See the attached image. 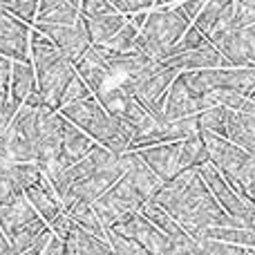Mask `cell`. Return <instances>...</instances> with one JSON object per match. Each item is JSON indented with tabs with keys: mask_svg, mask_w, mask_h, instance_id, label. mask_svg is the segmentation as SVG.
<instances>
[{
	"mask_svg": "<svg viewBox=\"0 0 255 255\" xmlns=\"http://www.w3.org/2000/svg\"><path fill=\"white\" fill-rule=\"evenodd\" d=\"M112 7L124 16H130L136 11H148V7H154V0H115Z\"/></svg>",
	"mask_w": 255,
	"mask_h": 255,
	"instance_id": "40",
	"label": "cell"
},
{
	"mask_svg": "<svg viewBox=\"0 0 255 255\" xmlns=\"http://www.w3.org/2000/svg\"><path fill=\"white\" fill-rule=\"evenodd\" d=\"M166 67H172L177 72H190V70H213V67H231L229 63L222 58V54L213 47L211 43H204L202 47L190 49V52H181L175 56L161 61Z\"/></svg>",
	"mask_w": 255,
	"mask_h": 255,
	"instance_id": "13",
	"label": "cell"
},
{
	"mask_svg": "<svg viewBox=\"0 0 255 255\" xmlns=\"http://www.w3.org/2000/svg\"><path fill=\"white\" fill-rule=\"evenodd\" d=\"M58 115L65 121H70L72 126H76L79 130H83L94 143L103 145L110 152L121 154L128 152V148H130L132 134L128 132V128L119 119L108 115L94 97L61 106Z\"/></svg>",
	"mask_w": 255,
	"mask_h": 255,
	"instance_id": "2",
	"label": "cell"
},
{
	"mask_svg": "<svg viewBox=\"0 0 255 255\" xmlns=\"http://www.w3.org/2000/svg\"><path fill=\"white\" fill-rule=\"evenodd\" d=\"M197 175L202 177V181L206 184V188L211 190V195L215 197V202L220 204V208L226 213L229 217L238 220L244 229H253L255 224V204L253 199L247 197H240L229 184L226 179L222 177V172L213 166L211 161L202 163L197 168Z\"/></svg>",
	"mask_w": 255,
	"mask_h": 255,
	"instance_id": "5",
	"label": "cell"
},
{
	"mask_svg": "<svg viewBox=\"0 0 255 255\" xmlns=\"http://www.w3.org/2000/svg\"><path fill=\"white\" fill-rule=\"evenodd\" d=\"M63 211H65V215L70 217L76 226H81L83 231L97 235V238L106 240V229H103V224H101V220H99V215H97V211H94L92 204H88V202H70V204L63 206Z\"/></svg>",
	"mask_w": 255,
	"mask_h": 255,
	"instance_id": "26",
	"label": "cell"
},
{
	"mask_svg": "<svg viewBox=\"0 0 255 255\" xmlns=\"http://www.w3.org/2000/svg\"><path fill=\"white\" fill-rule=\"evenodd\" d=\"M242 255H253V249H244Z\"/></svg>",
	"mask_w": 255,
	"mask_h": 255,
	"instance_id": "50",
	"label": "cell"
},
{
	"mask_svg": "<svg viewBox=\"0 0 255 255\" xmlns=\"http://www.w3.org/2000/svg\"><path fill=\"white\" fill-rule=\"evenodd\" d=\"M81 18L85 22V29H88L92 45H106L126 22V16L119 11L103 13V16H81Z\"/></svg>",
	"mask_w": 255,
	"mask_h": 255,
	"instance_id": "23",
	"label": "cell"
},
{
	"mask_svg": "<svg viewBox=\"0 0 255 255\" xmlns=\"http://www.w3.org/2000/svg\"><path fill=\"white\" fill-rule=\"evenodd\" d=\"M199 136H202L204 145H206L208 161H211L222 175L235 177L240 168H242L251 157H255V154L242 150L240 145L231 143L226 136L213 134V132H204V130H199Z\"/></svg>",
	"mask_w": 255,
	"mask_h": 255,
	"instance_id": "12",
	"label": "cell"
},
{
	"mask_svg": "<svg viewBox=\"0 0 255 255\" xmlns=\"http://www.w3.org/2000/svg\"><path fill=\"white\" fill-rule=\"evenodd\" d=\"M7 175L11 179L16 193H25L27 188L36 186L43 179V170L38 163L27 161V163H7Z\"/></svg>",
	"mask_w": 255,
	"mask_h": 255,
	"instance_id": "32",
	"label": "cell"
},
{
	"mask_svg": "<svg viewBox=\"0 0 255 255\" xmlns=\"http://www.w3.org/2000/svg\"><path fill=\"white\" fill-rule=\"evenodd\" d=\"M134 152L161 181H168L170 177H175L179 172V168H177V141L150 145V148H141L134 150Z\"/></svg>",
	"mask_w": 255,
	"mask_h": 255,
	"instance_id": "15",
	"label": "cell"
},
{
	"mask_svg": "<svg viewBox=\"0 0 255 255\" xmlns=\"http://www.w3.org/2000/svg\"><path fill=\"white\" fill-rule=\"evenodd\" d=\"M74 72L92 94H99L101 90H106V83L112 79V72L108 67V63L99 56V52L90 45L85 49V54L74 63Z\"/></svg>",
	"mask_w": 255,
	"mask_h": 255,
	"instance_id": "14",
	"label": "cell"
},
{
	"mask_svg": "<svg viewBox=\"0 0 255 255\" xmlns=\"http://www.w3.org/2000/svg\"><path fill=\"white\" fill-rule=\"evenodd\" d=\"M204 43H206L204 34L193 25V22H190L188 29L184 31V36H181V38L177 40V45L172 47V56H175V54H181V52H190V49H197V47H202Z\"/></svg>",
	"mask_w": 255,
	"mask_h": 255,
	"instance_id": "38",
	"label": "cell"
},
{
	"mask_svg": "<svg viewBox=\"0 0 255 255\" xmlns=\"http://www.w3.org/2000/svg\"><path fill=\"white\" fill-rule=\"evenodd\" d=\"M20 106H22V103H16L11 97H9L7 83L0 85V136H4V132H7L9 124H11L13 115H16V110Z\"/></svg>",
	"mask_w": 255,
	"mask_h": 255,
	"instance_id": "36",
	"label": "cell"
},
{
	"mask_svg": "<svg viewBox=\"0 0 255 255\" xmlns=\"http://www.w3.org/2000/svg\"><path fill=\"white\" fill-rule=\"evenodd\" d=\"M136 34H139V29H136V27L130 22V18L126 16V22L121 25V29L117 31V34L112 36L110 40H108L106 47L115 49V52H136V49H134Z\"/></svg>",
	"mask_w": 255,
	"mask_h": 255,
	"instance_id": "34",
	"label": "cell"
},
{
	"mask_svg": "<svg viewBox=\"0 0 255 255\" xmlns=\"http://www.w3.org/2000/svg\"><path fill=\"white\" fill-rule=\"evenodd\" d=\"M193 115H197V101L186 92L179 76H175V81L170 83V88L166 92V101H163V110H161V124L186 119V117H193Z\"/></svg>",
	"mask_w": 255,
	"mask_h": 255,
	"instance_id": "18",
	"label": "cell"
},
{
	"mask_svg": "<svg viewBox=\"0 0 255 255\" xmlns=\"http://www.w3.org/2000/svg\"><path fill=\"white\" fill-rule=\"evenodd\" d=\"M63 124H65V119L58 115L56 108H36V163L40 166V170L58 157Z\"/></svg>",
	"mask_w": 255,
	"mask_h": 255,
	"instance_id": "9",
	"label": "cell"
},
{
	"mask_svg": "<svg viewBox=\"0 0 255 255\" xmlns=\"http://www.w3.org/2000/svg\"><path fill=\"white\" fill-rule=\"evenodd\" d=\"M36 31H40L43 36H47L54 43V47L74 65L81 56L85 54V49L92 45L85 29L83 18L79 16V20L74 25H49V22H36Z\"/></svg>",
	"mask_w": 255,
	"mask_h": 255,
	"instance_id": "10",
	"label": "cell"
},
{
	"mask_svg": "<svg viewBox=\"0 0 255 255\" xmlns=\"http://www.w3.org/2000/svg\"><path fill=\"white\" fill-rule=\"evenodd\" d=\"M152 202L159 204L188 235L195 229H208V226L244 229L238 220L229 217L220 208L202 177L197 175V168L181 170L168 181H163L161 188L152 195Z\"/></svg>",
	"mask_w": 255,
	"mask_h": 255,
	"instance_id": "1",
	"label": "cell"
},
{
	"mask_svg": "<svg viewBox=\"0 0 255 255\" xmlns=\"http://www.w3.org/2000/svg\"><path fill=\"white\" fill-rule=\"evenodd\" d=\"M121 159H124V177L134 186L136 190H139L141 195H143V197L152 199V195L161 188L163 181L159 179V177L154 175L143 161H141V157L134 152V150L124 152Z\"/></svg>",
	"mask_w": 255,
	"mask_h": 255,
	"instance_id": "16",
	"label": "cell"
},
{
	"mask_svg": "<svg viewBox=\"0 0 255 255\" xmlns=\"http://www.w3.org/2000/svg\"><path fill=\"white\" fill-rule=\"evenodd\" d=\"M47 224H45L43 220H34V222H29V224H25V226H20V229H16L11 235H9V244H11V251L13 255H18V253H25V251H29L31 247H34L36 242L40 240V235L43 233H47Z\"/></svg>",
	"mask_w": 255,
	"mask_h": 255,
	"instance_id": "30",
	"label": "cell"
},
{
	"mask_svg": "<svg viewBox=\"0 0 255 255\" xmlns=\"http://www.w3.org/2000/svg\"><path fill=\"white\" fill-rule=\"evenodd\" d=\"M115 0H81L79 16H103V13H115L117 9L112 7Z\"/></svg>",
	"mask_w": 255,
	"mask_h": 255,
	"instance_id": "39",
	"label": "cell"
},
{
	"mask_svg": "<svg viewBox=\"0 0 255 255\" xmlns=\"http://www.w3.org/2000/svg\"><path fill=\"white\" fill-rule=\"evenodd\" d=\"M143 202H148V197H143V195L121 175V179L115 181L97 202H92V206H94V211H97L99 220H101L103 229H110L112 224H117L119 217L139 211Z\"/></svg>",
	"mask_w": 255,
	"mask_h": 255,
	"instance_id": "7",
	"label": "cell"
},
{
	"mask_svg": "<svg viewBox=\"0 0 255 255\" xmlns=\"http://www.w3.org/2000/svg\"><path fill=\"white\" fill-rule=\"evenodd\" d=\"M110 229L132 240L148 255H172V240L166 238L159 229H154L141 213H128V215L119 217L117 224H112Z\"/></svg>",
	"mask_w": 255,
	"mask_h": 255,
	"instance_id": "8",
	"label": "cell"
},
{
	"mask_svg": "<svg viewBox=\"0 0 255 255\" xmlns=\"http://www.w3.org/2000/svg\"><path fill=\"white\" fill-rule=\"evenodd\" d=\"M34 220H38V215L31 208V204L27 202L25 193H16L7 202L0 204V231H2L4 238H9L16 229H20V226L29 224Z\"/></svg>",
	"mask_w": 255,
	"mask_h": 255,
	"instance_id": "17",
	"label": "cell"
},
{
	"mask_svg": "<svg viewBox=\"0 0 255 255\" xmlns=\"http://www.w3.org/2000/svg\"><path fill=\"white\" fill-rule=\"evenodd\" d=\"M16 195V188H13L11 179H9L7 175V163L4 166H0V204L7 202L9 197H13Z\"/></svg>",
	"mask_w": 255,
	"mask_h": 255,
	"instance_id": "42",
	"label": "cell"
},
{
	"mask_svg": "<svg viewBox=\"0 0 255 255\" xmlns=\"http://www.w3.org/2000/svg\"><path fill=\"white\" fill-rule=\"evenodd\" d=\"M65 2H70V4H74V7H79L81 0H65Z\"/></svg>",
	"mask_w": 255,
	"mask_h": 255,
	"instance_id": "49",
	"label": "cell"
},
{
	"mask_svg": "<svg viewBox=\"0 0 255 255\" xmlns=\"http://www.w3.org/2000/svg\"><path fill=\"white\" fill-rule=\"evenodd\" d=\"M226 108L222 106H211L197 112V126L204 132H213V134L226 136Z\"/></svg>",
	"mask_w": 255,
	"mask_h": 255,
	"instance_id": "33",
	"label": "cell"
},
{
	"mask_svg": "<svg viewBox=\"0 0 255 255\" xmlns=\"http://www.w3.org/2000/svg\"><path fill=\"white\" fill-rule=\"evenodd\" d=\"M40 255H63V240L56 238V235H52L49 242L45 244V249L40 251Z\"/></svg>",
	"mask_w": 255,
	"mask_h": 255,
	"instance_id": "44",
	"label": "cell"
},
{
	"mask_svg": "<svg viewBox=\"0 0 255 255\" xmlns=\"http://www.w3.org/2000/svg\"><path fill=\"white\" fill-rule=\"evenodd\" d=\"M121 154L110 163V166L101 168V170H97L94 175L85 177L83 181L70 186V190H67L61 199V206H65V204H70V202H88V204L97 202V199L101 197L115 181H119L121 175H124V159H121Z\"/></svg>",
	"mask_w": 255,
	"mask_h": 255,
	"instance_id": "11",
	"label": "cell"
},
{
	"mask_svg": "<svg viewBox=\"0 0 255 255\" xmlns=\"http://www.w3.org/2000/svg\"><path fill=\"white\" fill-rule=\"evenodd\" d=\"M206 40L231 67H255V25H247L242 29H231L224 25L213 29Z\"/></svg>",
	"mask_w": 255,
	"mask_h": 255,
	"instance_id": "6",
	"label": "cell"
},
{
	"mask_svg": "<svg viewBox=\"0 0 255 255\" xmlns=\"http://www.w3.org/2000/svg\"><path fill=\"white\" fill-rule=\"evenodd\" d=\"M235 7H251V9H255V0H235Z\"/></svg>",
	"mask_w": 255,
	"mask_h": 255,
	"instance_id": "48",
	"label": "cell"
},
{
	"mask_svg": "<svg viewBox=\"0 0 255 255\" xmlns=\"http://www.w3.org/2000/svg\"><path fill=\"white\" fill-rule=\"evenodd\" d=\"M188 25L190 20H186V16L177 7H159L154 11H148L134 38V49L154 61H166L172 56V47L184 36Z\"/></svg>",
	"mask_w": 255,
	"mask_h": 255,
	"instance_id": "4",
	"label": "cell"
},
{
	"mask_svg": "<svg viewBox=\"0 0 255 255\" xmlns=\"http://www.w3.org/2000/svg\"><path fill=\"white\" fill-rule=\"evenodd\" d=\"M204 2H206V0H184V2H181V7H177V9H179V11L186 16V20L193 22V20H195V16H197V13L202 11Z\"/></svg>",
	"mask_w": 255,
	"mask_h": 255,
	"instance_id": "43",
	"label": "cell"
},
{
	"mask_svg": "<svg viewBox=\"0 0 255 255\" xmlns=\"http://www.w3.org/2000/svg\"><path fill=\"white\" fill-rule=\"evenodd\" d=\"M106 240L112 249V255H148L141 247H136L132 240L115 233L112 229H106Z\"/></svg>",
	"mask_w": 255,
	"mask_h": 255,
	"instance_id": "35",
	"label": "cell"
},
{
	"mask_svg": "<svg viewBox=\"0 0 255 255\" xmlns=\"http://www.w3.org/2000/svg\"><path fill=\"white\" fill-rule=\"evenodd\" d=\"M90 97H94V94L90 92L88 85H85L74 72V76L67 81L65 90H63V94H61V106H67V103H74V101H83V99H90Z\"/></svg>",
	"mask_w": 255,
	"mask_h": 255,
	"instance_id": "37",
	"label": "cell"
},
{
	"mask_svg": "<svg viewBox=\"0 0 255 255\" xmlns=\"http://www.w3.org/2000/svg\"><path fill=\"white\" fill-rule=\"evenodd\" d=\"M136 213H141V215H143L145 220H148L150 224L154 226V229H159L163 235H166V238H170V240H177V238H184V235H188L179 224H177L175 220H172L170 215H168L166 211H163L161 206H159V204H154L152 199H148V202L141 204V208Z\"/></svg>",
	"mask_w": 255,
	"mask_h": 255,
	"instance_id": "27",
	"label": "cell"
},
{
	"mask_svg": "<svg viewBox=\"0 0 255 255\" xmlns=\"http://www.w3.org/2000/svg\"><path fill=\"white\" fill-rule=\"evenodd\" d=\"M206 161H208V152L199 132L177 141V168H179V172L190 170V168H199Z\"/></svg>",
	"mask_w": 255,
	"mask_h": 255,
	"instance_id": "25",
	"label": "cell"
},
{
	"mask_svg": "<svg viewBox=\"0 0 255 255\" xmlns=\"http://www.w3.org/2000/svg\"><path fill=\"white\" fill-rule=\"evenodd\" d=\"M0 56L9 61H29V34L0 31Z\"/></svg>",
	"mask_w": 255,
	"mask_h": 255,
	"instance_id": "31",
	"label": "cell"
},
{
	"mask_svg": "<svg viewBox=\"0 0 255 255\" xmlns=\"http://www.w3.org/2000/svg\"><path fill=\"white\" fill-rule=\"evenodd\" d=\"M25 197H27V202L31 204V208L36 211V215H38L45 224H49V222L63 211L61 202H58V197L54 195L52 186L47 184L45 177L36 186H31V188L25 190Z\"/></svg>",
	"mask_w": 255,
	"mask_h": 255,
	"instance_id": "22",
	"label": "cell"
},
{
	"mask_svg": "<svg viewBox=\"0 0 255 255\" xmlns=\"http://www.w3.org/2000/svg\"><path fill=\"white\" fill-rule=\"evenodd\" d=\"M0 31H27V34H29V25L22 22L20 18H16L13 13H9L7 9L0 4Z\"/></svg>",
	"mask_w": 255,
	"mask_h": 255,
	"instance_id": "41",
	"label": "cell"
},
{
	"mask_svg": "<svg viewBox=\"0 0 255 255\" xmlns=\"http://www.w3.org/2000/svg\"><path fill=\"white\" fill-rule=\"evenodd\" d=\"M0 255H13L11 244H9V240L2 235V231H0Z\"/></svg>",
	"mask_w": 255,
	"mask_h": 255,
	"instance_id": "47",
	"label": "cell"
},
{
	"mask_svg": "<svg viewBox=\"0 0 255 255\" xmlns=\"http://www.w3.org/2000/svg\"><path fill=\"white\" fill-rule=\"evenodd\" d=\"M9 70H11V61L0 56V85H4L9 81Z\"/></svg>",
	"mask_w": 255,
	"mask_h": 255,
	"instance_id": "46",
	"label": "cell"
},
{
	"mask_svg": "<svg viewBox=\"0 0 255 255\" xmlns=\"http://www.w3.org/2000/svg\"><path fill=\"white\" fill-rule=\"evenodd\" d=\"M233 11H235V0H206L202 11L195 16L193 25L197 27L204 34V38H206L213 29L224 27L226 22L231 20Z\"/></svg>",
	"mask_w": 255,
	"mask_h": 255,
	"instance_id": "20",
	"label": "cell"
},
{
	"mask_svg": "<svg viewBox=\"0 0 255 255\" xmlns=\"http://www.w3.org/2000/svg\"><path fill=\"white\" fill-rule=\"evenodd\" d=\"M65 238H70L72 242H74L76 253L79 255H110L112 253L108 240L88 233V231H83L81 226H76L72 220H70V229H67Z\"/></svg>",
	"mask_w": 255,
	"mask_h": 255,
	"instance_id": "28",
	"label": "cell"
},
{
	"mask_svg": "<svg viewBox=\"0 0 255 255\" xmlns=\"http://www.w3.org/2000/svg\"><path fill=\"white\" fill-rule=\"evenodd\" d=\"M9 97L16 103H22L25 97L36 90V74L31 61H11V70H9Z\"/></svg>",
	"mask_w": 255,
	"mask_h": 255,
	"instance_id": "24",
	"label": "cell"
},
{
	"mask_svg": "<svg viewBox=\"0 0 255 255\" xmlns=\"http://www.w3.org/2000/svg\"><path fill=\"white\" fill-rule=\"evenodd\" d=\"M22 106H27V108H40V106H47V101H45V97L38 92V90H31V92L25 97Z\"/></svg>",
	"mask_w": 255,
	"mask_h": 255,
	"instance_id": "45",
	"label": "cell"
},
{
	"mask_svg": "<svg viewBox=\"0 0 255 255\" xmlns=\"http://www.w3.org/2000/svg\"><path fill=\"white\" fill-rule=\"evenodd\" d=\"M226 139L255 154V115L233 110L226 112Z\"/></svg>",
	"mask_w": 255,
	"mask_h": 255,
	"instance_id": "19",
	"label": "cell"
},
{
	"mask_svg": "<svg viewBox=\"0 0 255 255\" xmlns=\"http://www.w3.org/2000/svg\"><path fill=\"white\" fill-rule=\"evenodd\" d=\"M193 240H215V242L233 244V247L253 249L255 233L253 229H240V226H208V229H195L190 233Z\"/></svg>",
	"mask_w": 255,
	"mask_h": 255,
	"instance_id": "21",
	"label": "cell"
},
{
	"mask_svg": "<svg viewBox=\"0 0 255 255\" xmlns=\"http://www.w3.org/2000/svg\"><path fill=\"white\" fill-rule=\"evenodd\" d=\"M179 81L184 83L186 92L193 99H199L204 94L217 90V67L213 70H190V72H179Z\"/></svg>",
	"mask_w": 255,
	"mask_h": 255,
	"instance_id": "29",
	"label": "cell"
},
{
	"mask_svg": "<svg viewBox=\"0 0 255 255\" xmlns=\"http://www.w3.org/2000/svg\"><path fill=\"white\" fill-rule=\"evenodd\" d=\"M31 65L36 74V90L45 97L47 106H61V94L67 81L74 76V65L54 47V43L40 31H29Z\"/></svg>",
	"mask_w": 255,
	"mask_h": 255,
	"instance_id": "3",
	"label": "cell"
}]
</instances>
